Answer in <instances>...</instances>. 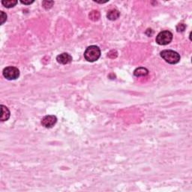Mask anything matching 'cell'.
Returning a JSON list of instances; mask_svg holds the SVG:
<instances>
[{
	"instance_id": "obj_1",
	"label": "cell",
	"mask_w": 192,
	"mask_h": 192,
	"mask_svg": "<svg viewBox=\"0 0 192 192\" xmlns=\"http://www.w3.org/2000/svg\"><path fill=\"white\" fill-rule=\"evenodd\" d=\"M101 56L100 48L95 45H92L86 48L84 52V58L88 62H93L97 61Z\"/></svg>"
},
{
	"instance_id": "obj_2",
	"label": "cell",
	"mask_w": 192,
	"mask_h": 192,
	"mask_svg": "<svg viewBox=\"0 0 192 192\" xmlns=\"http://www.w3.org/2000/svg\"><path fill=\"white\" fill-rule=\"evenodd\" d=\"M160 54H161V56L162 57L163 60H165V62L171 64V65L178 63L180 61V59H181L180 55L174 50H165L161 51Z\"/></svg>"
},
{
	"instance_id": "obj_3",
	"label": "cell",
	"mask_w": 192,
	"mask_h": 192,
	"mask_svg": "<svg viewBox=\"0 0 192 192\" xmlns=\"http://www.w3.org/2000/svg\"><path fill=\"white\" fill-rule=\"evenodd\" d=\"M173 40V34L170 31H162L156 36V41L159 45H167Z\"/></svg>"
},
{
	"instance_id": "obj_4",
	"label": "cell",
	"mask_w": 192,
	"mask_h": 192,
	"mask_svg": "<svg viewBox=\"0 0 192 192\" xmlns=\"http://www.w3.org/2000/svg\"><path fill=\"white\" fill-rule=\"evenodd\" d=\"M3 76L8 80H14L20 77V71L18 68L13 66H9L4 68L2 71Z\"/></svg>"
},
{
	"instance_id": "obj_5",
	"label": "cell",
	"mask_w": 192,
	"mask_h": 192,
	"mask_svg": "<svg viewBox=\"0 0 192 192\" xmlns=\"http://www.w3.org/2000/svg\"><path fill=\"white\" fill-rule=\"evenodd\" d=\"M57 122V118L56 116L48 115L45 116L43 119H41V125L46 129H50L53 127L56 123Z\"/></svg>"
},
{
	"instance_id": "obj_6",
	"label": "cell",
	"mask_w": 192,
	"mask_h": 192,
	"mask_svg": "<svg viewBox=\"0 0 192 192\" xmlns=\"http://www.w3.org/2000/svg\"><path fill=\"white\" fill-rule=\"evenodd\" d=\"M57 62L62 65H66L69 64L72 61V56L68 53H63L58 55L56 57Z\"/></svg>"
},
{
	"instance_id": "obj_7",
	"label": "cell",
	"mask_w": 192,
	"mask_h": 192,
	"mask_svg": "<svg viewBox=\"0 0 192 192\" xmlns=\"http://www.w3.org/2000/svg\"><path fill=\"white\" fill-rule=\"evenodd\" d=\"M1 110H2V115H1V121L4 122V121H7L10 117V111L8 108L6 106L1 105Z\"/></svg>"
},
{
	"instance_id": "obj_8",
	"label": "cell",
	"mask_w": 192,
	"mask_h": 192,
	"mask_svg": "<svg viewBox=\"0 0 192 192\" xmlns=\"http://www.w3.org/2000/svg\"><path fill=\"white\" fill-rule=\"evenodd\" d=\"M149 74V70L144 67H140L136 68L134 71V75L136 77H145Z\"/></svg>"
},
{
	"instance_id": "obj_9",
	"label": "cell",
	"mask_w": 192,
	"mask_h": 192,
	"mask_svg": "<svg viewBox=\"0 0 192 192\" xmlns=\"http://www.w3.org/2000/svg\"><path fill=\"white\" fill-rule=\"evenodd\" d=\"M119 15H120V13H119V11L118 10L113 9L108 11L107 17L110 21H116L117 18H119Z\"/></svg>"
},
{
	"instance_id": "obj_10",
	"label": "cell",
	"mask_w": 192,
	"mask_h": 192,
	"mask_svg": "<svg viewBox=\"0 0 192 192\" xmlns=\"http://www.w3.org/2000/svg\"><path fill=\"white\" fill-rule=\"evenodd\" d=\"M17 3V1H16V0H2V4L3 5V6L7 8L14 7Z\"/></svg>"
},
{
	"instance_id": "obj_11",
	"label": "cell",
	"mask_w": 192,
	"mask_h": 192,
	"mask_svg": "<svg viewBox=\"0 0 192 192\" xmlns=\"http://www.w3.org/2000/svg\"><path fill=\"white\" fill-rule=\"evenodd\" d=\"M54 4V2L53 1H43L42 2V6L45 9L48 10L50 8H52V6Z\"/></svg>"
},
{
	"instance_id": "obj_12",
	"label": "cell",
	"mask_w": 192,
	"mask_h": 192,
	"mask_svg": "<svg viewBox=\"0 0 192 192\" xmlns=\"http://www.w3.org/2000/svg\"><path fill=\"white\" fill-rule=\"evenodd\" d=\"M89 17L91 20H93V21H98V18L100 17V14H99L98 11H93L89 14Z\"/></svg>"
},
{
	"instance_id": "obj_13",
	"label": "cell",
	"mask_w": 192,
	"mask_h": 192,
	"mask_svg": "<svg viewBox=\"0 0 192 192\" xmlns=\"http://www.w3.org/2000/svg\"><path fill=\"white\" fill-rule=\"evenodd\" d=\"M0 21H1V25H2L6 21H7V14L4 11L0 12Z\"/></svg>"
},
{
	"instance_id": "obj_14",
	"label": "cell",
	"mask_w": 192,
	"mask_h": 192,
	"mask_svg": "<svg viewBox=\"0 0 192 192\" xmlns=\"http://www.w3.org/2000/svg\"><path fill=\"white\" fill-rule=\"evenodd\" d=\"M176 29L178 32H183L185 29V25L183 23H179L177 26H176Z\"/></svg>"
},
{
	"instance_id": "obj_15",
	"label": "cell",
	"mask_w": 192,
	"mask_h": 192,
	"mask_svg": "<svg viewBox=\"0 0 192 192\" xmlns=\"http://www.w3.org/2000/svg\"><path fill=\"white\" fill-rule=\"evenodd\" d=\"M21 2L22 4L24 5H31L32 3L34 2V0H32V1H30V0H29V1H23V0H21Z\"/></svg>"
}]
</instances>
